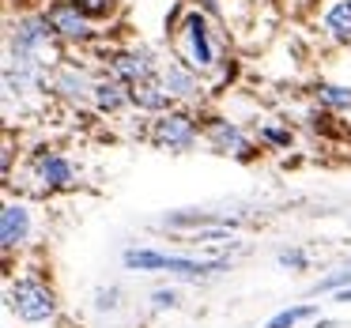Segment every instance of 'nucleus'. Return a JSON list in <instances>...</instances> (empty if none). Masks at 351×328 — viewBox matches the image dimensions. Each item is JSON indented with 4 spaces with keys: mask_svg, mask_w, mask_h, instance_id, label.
<instances>
[{
    "mask_svg": "<svg viewBox=\"0 0 351 328\" xmlns=\"http://www.w3.org/2000/svg\"><path fill=\"white\" fill-rule=\"evenodd\" d=\"M313 102L328 114H351V84H332V79H321L313 87Z\"/></svg>",
    "mask_w": 351,
    "mask_h": 328,
    "instance_id": "2eb2a0df",
    "label": "nucleus"
},
{
    "mask_svg": "<svg viewBox=\"0 0 351 328\" xmlns=\"http://www.w3.org/2000/svg\"><path fill=\"white\" fill-rule=\"evenodd\" d=\"M200 136H204V114H197L189 106H170L167 114L147 121V140L159 151H170V155L193 151L200 144Z\"/></svg>",
    "mask_w": 351,
    "mask_h": 328,
    "instance_id": "7ed1b4c3",
    "label": "nucleus"
},
{
    "mask_svg": "<svg viewBox=\"0 0 351 328\" xmlns=\"http://www.w3.org/2000/svg\"><path fill=\"white\" fill-rule=\"evenodd\" d=\"M72 4H76L80 12H84V16H91L95 23H110V19L117 16V0H72Z\"/></svg>",
    "mask_w": 351,
    "mask_h": 328,
    "instance_id": "6ab92c4d",
    "label": "nucleus"
},
{
    "mask_svg": "<svg viewBox=\"0 0 351 328\" xmlns=\"http://www.w3.org/2000/svg\"><path fill=\"white\" fill-rule=\"evenodd\" d=\"M46 16H49V23H53L57 38L69 49H95L106 38V31H99V23H95L91 16H84L72 0H49Z\"/></svg>",
    "mask_w": 351,
    "mask_h": 328,
    "instance_id": "6e6552de",
    "label": "nucleus"
},
{
    "mask_svg": "<svg viewBox=\"0 0 351 328\" xmlns=\"http://www.w3.org/2000/svg\"><path fill=\"white\" fill-rule=\"evenodd\" d=\"M313 328H336V320H317Z\"/></svg>",
    "mask_w": 351,
    "mask_h": 328,
    "instance_id": "bb28decb",
    "label": "nucleus"
},
{
    "mask_svg": "<svg viewBox=\"0 0 351 328\" xmlns=\"http://www.w3.org/2000/svg\"><path fill=\"white\" fill-rule=\"evenodd\" d=\"M129 91H132V114H140V117H159V114H167V110L174 106V99L162 91L159 79L136 84V87H129Z\"/></svg>",
    "mask_w": 351,
    "mask_h": 328,
    "instance_id": "4468645a",
    "label": "nucleus"
},
{
    "mask_svg": "<svg viewBox=\"0 0 351 328\" xmlns=\"http://www.w3.org/2000/svg\"><path fill=\"white\" fill-rule=\"evenodd\" d=\"M215 223H230V219H219L212 212H170L162 215V227L170 230H204V227H215Z\"/></svg>",
    "mask_w": 351,
    "mask_h": 328,
    "instance_id": "dca6fc26",
    "label": "nucleus"
},
{
    "mask_svg": "<svg viewBox=\"0 0 351 328\" xmlns=\"http://www.w3.org/2000/svg\"><path fill=\"white\" fill-rule=\"evenodd\" d=\"M343 287H351V264L348 268H340V272H332V275H325V279H317V294H336V290H343Z\"/></svg>",
    "mask_w": 351,
    "mask_h": 328,
    "instance_id": "aec40b11",
    "label": "nucleus"
},
{
    "mask_svg": "<svg viewBox=\"0 0 351 328\" xmlns=\"http://www.w3.org/2000/svg\"><path fill=\"white\" fill-rule=\"evenodd\" d=\"M193 8H200L204 16H212V19H223V0H189Z\"/></svg>",
    "mask_w": 351,
    "mask_h": 328,
    "instance_id": "b1692460",
    "label": "nucleus"
},
{
    "mask_svg": "<svg viewBox=\"0 0 351 328\" xmlns=\"http://www.w3.org/2000/svg\"><path fill=\"white\" fill-rule=\"evenodd\" d=\"M27 189H34L38 197H53V192H64V189H76L80 185V170L76 162L69 159L64 151L57 147H34L31 159H27Z\"/></svg>",
    "mask_w": 351,
    "mask_h": 328,
    "instance_id": "20e7f679",
    "label": "nucleus"
},
{
    "mask_svg": "<svg viewBox=\"0 0 351 328\" xmlns=\"http://www.w3.org/2000/svg\"><path fill=\"white\" fill-rule=\"evenodd\" d=\"M336 302H351V287H343V290H336Z\"/></svg>",
    "mask_w": 351,
    "mask_h": 328,
    "instance_id": "a878e982",
    "label": "nucleus"
},
{
    "mask_svg": "<svg viewBox=\"0 0 351 328\" xmlns=\"http://www.w3.org/2000/svg\"><path fill=\"white\" fill-rule=\"evenodd\" d=\"M321 38L336 49H351V0H328L321 8Z\"/></svg>",
    "mask_w": 351,
    "mask_h": 328,
    "instance_id": "ddd939ff",
    "label": "nucleus"
},
{
    "mask_svg": "<svg viewBox=\"0 0 351 328\" xmlns=\"http://www.w3.org/2000/svg\"><path fill=\"white\" fill-rule=\"evenodd\" d=\"M170 53H178L185 64L212 79L219 72V64L230 57V31H219L212 16H204L200 8H189L185 19L178 23V31L170 34Z\"/></svg>",
    "mask_w": 351,
    "mask_h": 328,
    "instance_id": "f257e3e1",
    "label": "nucleus"
},
{
    "mask_svg": "<svg viewBox=\"0 0 351 328\" xmlns=\"http://www.w3.org/2000/svg\"><path fill=\"white\" fill-rule=\"evenodd\" d=\"M95 79H99V68H91V64H84L80 57L69 53L53 72H49V94L69 102L72 110H84V106H91Z\"/></svg>",
    "mask_w": 351,
    "mask_h": 328,
    "instance_id": "1a4fd4ad",
    "label": "nucleus"
},
{
    "mask_svg": "<svg viewBox=\"0 0 351 328\" xmlns=\"http://www.w3.org/2000/svg\"><path fill=\"white\" fill-rule=\"evenodd\" d=\"M8 310L19 320H27V325L53 320L57 317V290L38 272H23L8 283Z\"/></svg>",
    "mask_w": 351,
    "mask_h": 328,
    "instance_id": "39448f33",
    "label": "nucleus"
},
{
    "mask_svg": "<svg viewBox=\"0 0 351 328\" xmlns=\"http://www.w3.org/2000/svg\"><path fill=\"white\" fill-rule=\"evenodd\" d=\"M106 68L114 72L121 84L136 87V84H147V79H159V68H162V57L159 49H152L147 42H129V46H110L102 53Z\"/></svg>",
    "mask_w": 351,
    "mask_h": 328,
    "instance_id": "423d86ee",
    "label": "nucleus"
},
{
    "mask_svg": "<svg viewBox=\"0 0 351 328\" xmlns=\"http://www.w3.org/2000/svg\"><path fill=\"white\" fill-rule=\"evenodd\" d=\"M310 317H317V305H291V310H280L272 320H268L265 328H295V325H302V320H310Z\"/></svg>",
    "mask_w": 351,
    "mask_h": 328,
    "instance_id": "a211bd4d",
    "label": "nucleus"
},
{
    "mask_svg": "<svg viewBox=\"0 0 351 328\" xmlns=\"http://www.w3.org/2000/svg\"><path fill=\"white\" fill-rule=\"evenodd\" d=\"M4 53L38 57L49 68H57L69 57V46L57 38L46 8H27V12H12L8 23H4Z\"/></svg>",
    "mask_w": 351,
    "mask_h": 328,
    "instance_id": "f03ea898",
    "label": "nucleus"
},
{
    "mask_svg": "<svg viewBox=\"0 0 351 328\" xmlns=\"http://www.w3.org/2000/svg\"><path fill=\"white\" fill-rule=\"evenodd\" d=\"M257 140L265 147H272V151H287V147L295 144V132H291V125L265 121V125H257Z\"/></svg>",
    "mask_w": 351,
    "mask_h": 328,
    "instance_id": "f3484780",
    "label": "nucleus"
},
{
    "mask_svg": "<svg viewBox=\"0 0 351 328\" xmlns=\"http://www.w3.org/2000/svg\"><path fill=\"white\" fill-rule=\"evenodd\" d=\"M174 305H178V290H174V287H162V290H155V294H152V310H155V313L174 310Z\"/></svg>",
    "mask_w": 351,
    "mask_h": 328,
    "instance_id": "5701e85b",
    "label": "nucleus"
},
{
    "mask_svg": "<svg viewBox=\"0 0 351 328\" xmlns=\"http://www.w3.org/2000/svg\"><path fill=\"white\" fill-rule=\"evenodd\" d=\"M159 84L162 91L174 99V106H204L208 94H212V84H208V76H200L193 64H185L178 53H167L162 57V68H159Z\"/></svg>",
    "mask_w": 351,
    "mask_h": 328,
    "instance_id": "0eeeda50",
    "label": "nucleus"
},
{
    "mask_svg": "<svg viewBox=\"0 0 351 328\" xmlns=\"http://www.w3.org/2000/svg\"><path fill=\"white\" fill-rule=\"evenodd\" d=\"M12 162H16V144H12V136H8V140H4V159H0L4 177H12Z\"/></svg>",
    "mask_w": 351,
    "mask_h": 328,
    "instance_id": "393cba45",
    "label": "nucleus"
},
{
    "mask_svg": "<svg viewBox=\"0 0 351 328\" xmlns=\"http://www.w3.org/2000/svg\"><path fill=\"white\" fill-rule=\"evenodd\" d=\"M34 234V219L31 207L23 200H8L4 212H0V245H4V257H16Z\"/></svg>",
    "mask_w": 351,
    "mask_h": 328,
    "instance_id": "9b49d317",
    "label": "nucleus"
},
{
    "mask_svg": "<svg viewBox=\"0 0 351 328\" xmlns=\"http://www.w3.org/2000/svg\"><path fill=\"white\" fill-rule=\"evenodd\" d=\"M276 260H280V268H291V272H306V268H310L306 249H280V253H276Z\"/></svg>",
    "mask_w": 351,
    "mask_h": 328,
    "instance_id": "412c9836",
    "label": "nucleus"
},
{
    "mask_svg": "<svg viewBox=\"0 0 351 328\" xmlns=\"http://www.w3.org/2000/svg\"><path fill=\"white\" fill-rule=\"evenodd\" d=\"M91 110L99 117H121L132 110V91L129 84L114 76L110 68H99V79H95V94H91Z\"/></svg>",
    "mask_w": 351,
    "mask_h": 328,
    "instance_id": "f8f14e48",
    "label": "nucleus"
},
{
    "mask_svg": "<svg viewBox=\"0 0 351 328\" xmlns=\"http://www.w3.org/2000/svg\"><path fill=\"white\" fill-rule=\"evenodd\" d=\"M117 305H121V290L117 287H102L99 294H95V310L99 313H114Z\"/></svg>",
    "mask_w": 351,
    "mask_h": 328,
    "instance_id": "4be33fe9",
    "label": "nucleus"
},
{
    "mask_svg": "<svg viewBox=\"0 0 351 328\" xmlns=\"http://www.w3.org/2000/svg\"><path fill=\"white\" fill-rule=\"evenodd\" d=\"M204 140L215 155H227V159H238V162L257 159L253 136L238 121H230V117H223V114H204Z\"/></svg>",
    "mask_w": 351,
    "mask_h": 328,
    "instance_id": "9d476101",
    "label": "nucleus"
}]
</instances>
